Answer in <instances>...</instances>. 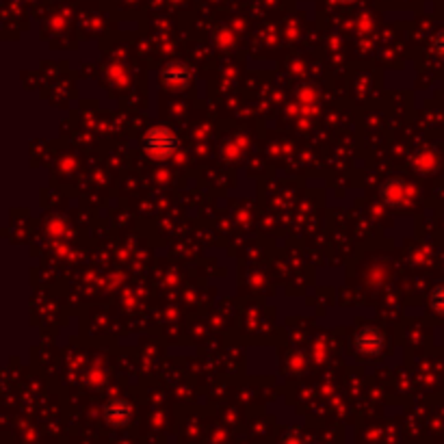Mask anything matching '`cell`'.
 <instances>
[{"label": "cell", "instance_id": "6da1fadb", "mask_svg": "<svg viewBox=\"0 0 444 444\" xmlns=\"http://www.w3.org/2000/svg\"><path fill=\"white\" fill-rule=\"evenodd\" d=\"M143 152L152 161H169L180 150V139L167 126H152L143 135Z\"/></svg>", "mask_w": 444, "mask_h": 444}, {"label": "cell", "instance_id": "7a4b0ae2", "mask_svg": "<svg viewBox=\"0 0 444 444\" xmlns=\"http://www.w3.org/2000/svg\"><path fill=\"white\" fill-rule=\"evenodd\" d=\"M386 347V338H383V332L375 325H364L353 336V349L360 355H366V358H375Z\"/></svg>", "mask_w": 444, "mask_h": 444}, {"label": "cell", "instance_id": "3957f363", "mask_svg": "<svg viewBox=\"0 0 444 444\" xmlns=\"http://www.w3.org/2000/svg\"><path fill=\"white\" fill-rule=\"evenodd\" d=\"M104 419L111 427H128L132 421V405L126 399H109L102 407Z\"/></svg>", "mask_w": 444, "mask_h": 444}, {"label": "cell", "instance_id": "277c9868", "mask_svg": "<svg viewBox=\"0 0 444 444\" xmlns=\"http://www.w3.org/2000/svg\"><path fill=\"white\" fill-rule=\"evenodd\" d=\"M161 80L169 89H185L191 82V70L185 63H180V61H171V63H167L163 68Z\"/></svg>", "mask_w": 444, "mask_h": 444}, {"label": "cell", "instance_id": "5b68a950", "mask_svg": "<svg viewBox=\"0 0 444 444\" xmlns=\"http://www.w3.org/2000/svg\"><path fill=\"white\" fill-rule=\"evenodd\" d=\"M381 197L386 199L390 206L403 204L405 202V185L401 180H388L381 187Z\"/></svg>", "mask_w": 444, "mask_h": 444}, {"label": "cell", "instance_id": "8992f818", "mask_svg": "<svg viewBox=\"0 0 444 444\" xmlns=\"http://www.w3.org/2000/svg\"><path fill=\"white\" fill-rule=\"evenodd\" d=\"M431 308L438 314H444V284L433 288V292H431Z\"/></svg>", "mask_w": 444, "mask_h": 444}, {"label": "cell", "instance_id": "52a82bcc", "mask_svg": "<svg viewBox=\"0 0 444 444\" xmlns=\"http://www.w3.org/2000/svg\"><path fill=\"white\" fill-rule=\"evenodd\" d=\"M433 50L436 54H440L444 58V31H440L436 37H433Z\"/></svg>", "mask_w": 444, "mask_h": 444}, {"label": "cell", "instance_id": "ba28073f", "mask_svg": "<svg viewBox=\"0 0 444 444\" xmlns=\"http://www.w3.org/2000/svg\"><path fill=\"white\" fill-rule=\"evenodd\" d=\"M343 3H355V0H343Z\"/></svg>", "mask_w": 444, "mask_h": 444}]
</instances>
